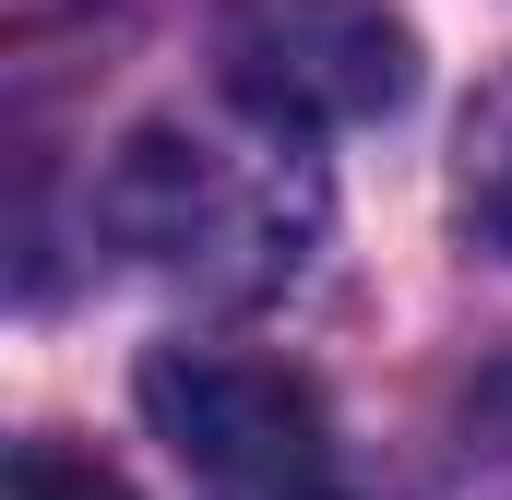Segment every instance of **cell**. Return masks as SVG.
Instances as JSON below:
<instances>
[{
	"label": "cell",
	"mask_w": 512,
	"mask_h": 500,
	"mask_svg": "<svg viewBox=\"0 0 512 500\" xmlns=\"http://www.w3.org/2000/svg\"><path fill=\"white\" fill-rule=\"evenodd\" d=\"M155 441L203 477V500H322L334 489V417L322 393L239 346H155L143 358Z\"/></svg>",
	"instance_id": "7a4b0ae2"
},
{
	"label": "cell",
	"mask_w": 512,
	"mask_h": 500,
	"mask_svg": "<svg viewBox=\"0 0 512 500\" xmlns=\"http://www.w3.org/2000/svg\"><path fill=\"white\" fill-rule=\"evenodd\" d=\"M465 203H477L489 250H512V84L477 108V131H465Z\"/></svg>",
	"instance_id": "277c9868"
},
{
	"label": "cell",
	"mask_w": 512,
	"mask_h": 500,
	"mask_svg": "<svg viewBox=\"0 0 512 500\" xmlns=\"http://www.w3.org/2000/svg\"><path fill=\"white\" fill-rule=\"evenodd\" d=\"M322 167L298 155V131H191V120H143L96 167V239L143 262L179 298L251 310L286 298L322 250Z\"/></svg>",
	"instance_id": "6da1fadb"
},
{
	"label": "cell",
	"mask_w": 512,
	"mask_h": 500,
	"mask_svg": "<svg viewBox=\"0 0 512 500\" xmlns=\"http://www.w3.org/2000/svg\"><path fill=\"white\" fill-rule=\"evenodd\" d=\"M322 500H393V489H346V477H334V489H322Z\"/></svg>",
	"instance_id": "52a82bcc"
},
{
	"label": "cell",
	"mask_w": 512,
	"mask_h": 500,
	"mask_svg": "<svg viewBox=\"0 0 512 500\" xmlns=\"http://www.w3.org/2000/svg\"><path fill=\"white\" fill-rule=\"evenodd\" d=\"M215 84L262 131H358L393 120L417 48L382 0H215Z\"/></svg>",
	"instance_id": "3957f363"
},
{
	"label": "cell",
	"mask_w": 512,
	"mask_h": 500,
	"mask_svg": "<svg viewBox=\"0 0 512 500\" xmlns=\"http://www.w3.org/2000/svg\"><path fill=\"white\" fill-rule=\"evenodd\" d=\"M465 429H477V453H489V465H512V358L465 393Z\"/></svg>",
	"instance_id": "8992f818"
},
{
	"label": "cell",
	"mask_w": 512,
	"mask_h": 500,
	"mask_svg": "<svg viewBox=\"0 0 512 500\" xmlns=\"http://www.w3.org/2000/svg\"><path fill=\"white\" fill-rule=\"evenodd\" d=\"M0 500H131L96 453H72V441H12V477H0Z\"/></svg>",
	"instance_id": "5b68a950"
}]
</instances>
